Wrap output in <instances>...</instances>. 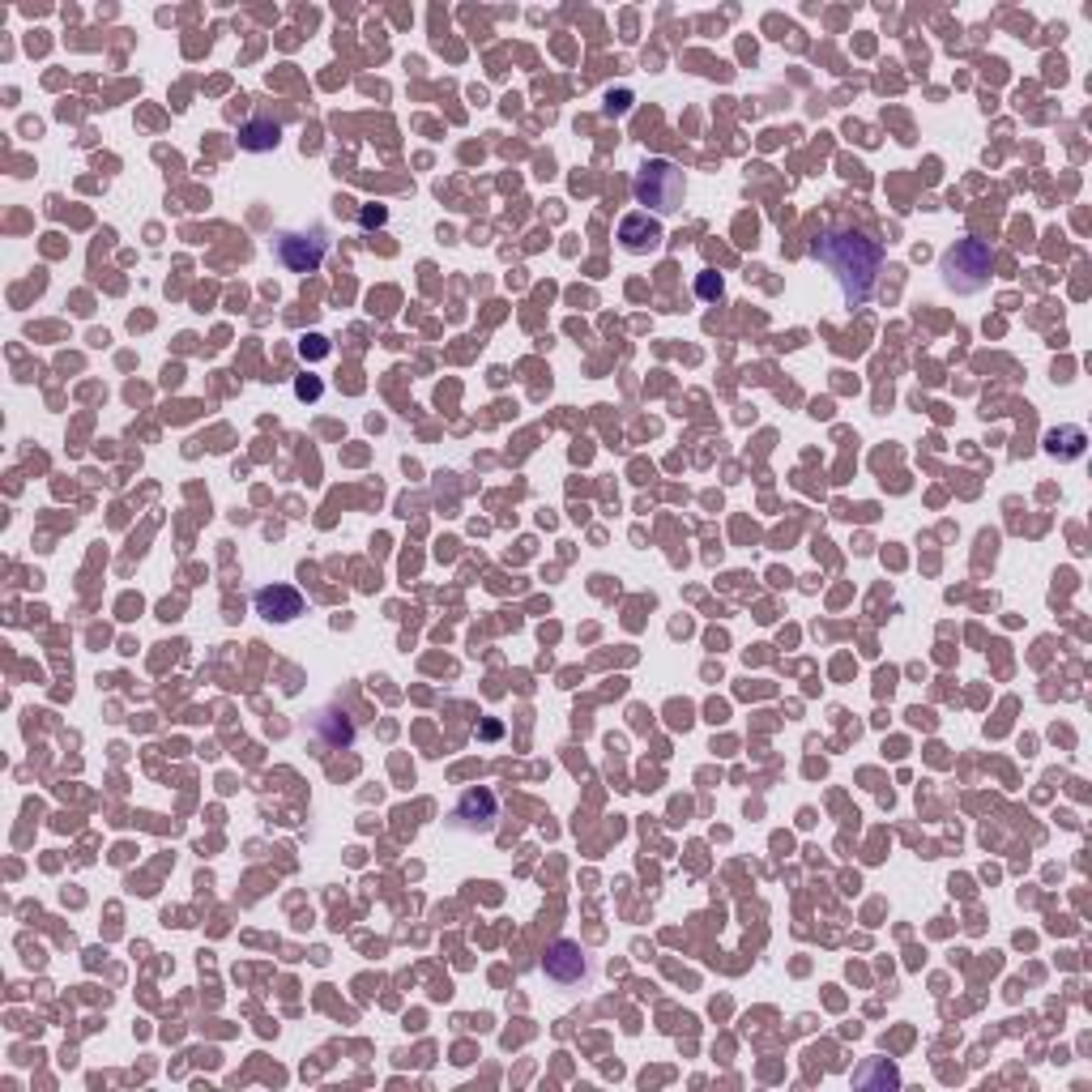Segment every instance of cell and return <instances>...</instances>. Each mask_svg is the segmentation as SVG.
I'll return each instance as SVG.
<instances>
[{
    "label": "cell",
    "mask_w": 1092,
    "mask_h": 1092,
    "mask_svg": "<svg viewBox=\"0 0 1092 1092\" xmlns=\"http://www.w3.org/2000/svg\"><path fill=\"white\" fill-rule=\"evenodd\" d=\"M619 240H623L627 252H653V248L662 244V223H658V218H648L644 209H640V213H627L623 223H619Z\"/></svg>",
    "instance_id": "obj_9"
},
{
    "label": "cell",
    "mask_w": 1092,
    "mask_h": 1092,
    "mask_svg": "<svg viewBox=\"0 0 1092 1092\" xmlns=\"http://www.w3.org/2000/svg\"><path fill=\"white\" fill-rule=\"evenodd\" d=\"M278 142H282V125L269 120V116H252V120L240 129V150H248V154L278 150Z\"/></svg>",
    "instance_id": "obj_10"
},
{
    "label": "cell",
    "mask_w": 1092,
    "mask_h": 1092,
    "mask_svg": "<svg viewBox=\"0 0 1092 1092\" xmlns=\"http://www.w3.org/2000/svg\"><path fill=\"white\" fill-rule=\"evenodd\" d=\"M495 820H500V803L491 790H470L453 811V828L462 832H491Z\"/></svg>",
    "instance_id": "obj_7"
},
{
    "label": "cell",
    "mask_w": 1092,
    "mask_h": 1092,
    "mask_svg": "<svg viewBox=\"0 0 1092 1092\" xmlns=\"http://www.w3.org/2000/svg\"><path fill=\"white\" fill-rule=\"evenodd\" d=\"M585 968H589L585 947L572 943V939H556L551 947H546V956H542V973L551 977L556 986H572V981L585 977Z\"/></svg>",
    "instance_id": "obj_5"
},
{
    "label": "cell",
    "mask_w": 1092,
    "mask_h": 1092,
    "mask_svg": "<svg viewBox=\"0 0 1092 1092\" xmlns=\"http://www.w3.org/2000/svg\"><path fill=\"white\" fill-rule=\"evenodd\" d=\"M870 1079H888V1084H897V1067H888V1071H862V1075H858V1084H870Z\"/></svg>",
    "instance_id": "obj_16"
},
{
    "label": "cell",
    "mask_w": 1092,
    "mask_h": 1092,
    "mask_svg": "<svg viewBox=\"0 0 1092 1092\" xmlns=\"http://www.w3.org/2000/svg\"><path fill=\"white\" fill-rule=\"evenodd\" d=\"M700 295H704V299H717V295H721V278H717V274H704V278H700Z\"/></svg>",
    "instance_id": "obj_15"
},
{
    "label": "cell",
    "mask_w": 1092,
    "mask_h": 1092,
    "mask_svg": "<svg viewBox=\"0 0 1092 1092\" xmlns=\"http://www.w3.org/2000/svg\"><path fill=\"white\" fill-rule=\"evenodd\" d=\"M299 355H303L307 363L324 359V355H330V338H320V334H307V338H299Z\"/></svg>",
    "instance_id": "obj_12"
},
{
    "label": "cell",
    "mask_w": 1092,
    "mask_h": 1092,
    "mask_svg": "<svg viewBox=\"0 0 1092 1092\" xmlns=\"http://www.w3.org/2000/svg\"><path fill=\"white\" fill-rule=\"evenodd\" d=\"M384 218H389V213H384V209H372V205H368V209H363V213H359V223H363V227H368V231H372V227H384Z\"/></svg>",
    "instance_id": "obj_14"
},
{
    "label": "cell",
    "mask_w": 1092,
    "mask_h": 1092,
    "mask_svg": "<svg viewBox=\"0 0 1092 1092\" xmlns=\"http://www.w3.org/2000/svg\"><path fill=\"white\" fill-rule=\"evenodd\" d=\"M991 269H995V252H991V244L986 240H956L947 252H943V265H939V274H943V286L947 290H956V295H977V290H986V282H991Z\"/></svg>",
    "instance_id": "obj_2"
},
{
    "label": "cell",
    "mask_w": 1092,
    "mask_h": 1092,
    "mask_svg": "<svg viewBox=\"0 0 1092 1092\" xmlns=\"http://www.w3.org/2000/svg\"><path fill=\"white\" fill-rule=\"evenodd\" d=\"M636 192V205H644V213H679L683 209V196H688V184H683V171L671 163V158H648L632 184Z\"/></svg>",
    "instance_id": "obj_3"
},
{
    "label": "cell",
    "mask_w": 1092,
    "mask_h": 1092,
    "mask_svg": "<svg viewBox=\"0 0 1092 1092\" xmlns=\"http://www.w3.org/2000/svg\"><path fill=\"white\" fill-rule=\"evenodd\" d=\"M312 738L324 751H346L359 738V726H355V717L346 709H320L316 721H312Z\"/></svg>",
    "instance_id": "obj_6"
},
{
    "label": "cell",
    "mask_w": 1092,
    "mask_h": 1092,
    "mask_svg": "<svg viewBox=\"0 0 1092 1092\" xmlns=\"http://www.w3.org/2000/svg\"><path fill=\"white\" fill-rule=\"evenodd\" d=\"M1084 445H1088V435H1084L1079 427H1058V431L1046 435V453H1050V457H1062V462L1084 457Z\"/></svg>",
    "instance_id": "obj_11"
},
{
    "label": "cell",
    "mask_w": 1092,
    "mask_h": 1092,
    "mask_svg": "<svg viewBox=\"0 0 1092 1092\" xmlns=\"http://www.w3.org/2000/svg\"><path fill=\"white\" fill-rule=\"evenodd\" d=\"M320 393H324V384H320V376H307V372H303V376H299V380H295V397H299V401H316V397H320Z\"/></svg>",
    "instance_id": "obj_13"
},
{
    "label": "cell",
    "mask_w": 1092,
    "mask_h": 1092,
    "mask_svg": "<svg viewBox=\"0 0 1092 1092\" xmlns=\"http://www.w3.org/2000/svg\"><path fill=\"white\" fill-rule=\"evenodd\" d=\"M252 602H257V615H265L269 623H290L303 615V594L290 585H265V589H257Z\"/></svg>",
    "instance_id": "obj_8"
},
{
    "label": "cell",
    "mask_w": 1092,
    "mask_h": 1092,
    "mask_svg": "<svg viewBox=\"0 0 1092 1092\" xmlns=\"http://www.w3.org/2000/svg\"><path fill=\"white\" fill-rule=\"evenodd\" d=\"M811 252H815V261L836 278L841 299H845L849 312L862 307V303H870V295H876V286H880V274H884V248L870 240L866 231L832 227V231H824V236L815 240Z\"/></svg>",
    "instance_id": "obj_1"
},
{
    "label": "cell",
    "mask_w": 1092,
    "mask_h": 1092,
    "mask_svg": "<svg viewBox=\"0 0 1092 1092\" xmlns=\"http://www.w3.org/2000/svg\"><path fill=\"white\" fill-rule=\"evenodd\" d=\"M274 252H278V261L290 274H312L324 261V252H330V240H324L320 227H312V231H282Z\"/></svg>",
    "instance_id": "obj_4"
},
{
    "label": "cell",
    "mask_w": 1092,
    "mask_h": 1092,
    "mask_svg": "<svg viewBox=\"0 0 1092 1092\" xmlns=\"http://www.w3.org/2000/svg\"><path fill=\"white\" fill-rule=\"evenodd\" d=\"M627 98H632L627 90H623V94H610V112H627Z\"/></svg>",
    "instance_id": "obj_17"
}]
</instances>
